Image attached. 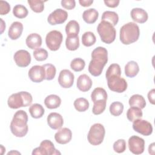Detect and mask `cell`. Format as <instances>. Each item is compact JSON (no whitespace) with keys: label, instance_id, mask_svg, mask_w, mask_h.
<instances>
[{"label":"cell","instance_id":"cell-32","mask_svg":"<svg viewBox=\"0 0 155 155\" xmlns=\"http://www.w3.org/2000/svg\"><path fill=\"white\" fill-rule=\"evenodd\" d=\"M74 107L79 112H84L89 108V102L85 98L79 97L76 99L74 102Z\"/></svg>","mask_w":155,"mask_h":155},{"label":"cell","instance_id":"cell-38","mask_svg":"<svg viewBox=\"0 0 155 155\" xmlns=\"http://www.w3.org/2000/svg\"><path fill=\"white\" fill-rule=\"evenodd\" d=\"M85 66V62L84 59L80 58H74L71 61L70 67L74 71L79 72L82 71Z\"/></svg>","mask_w":155,"mask_h":155},{"label":"cell","instance_id":"cell-37","mask_svg":"<svg viewBox=\"0 0 155 155\" xmlns=\"http://www.w3.org/2000/svg\"><path fill=\"white\" fill-rule=\"evenodd\" d=\"M42 66L45 69V79L48 81L52 80L55 77L56 73V69L55 66L51 64H46L43 65Z\"/></svg>","mask_w":155,"mask_h":155},{"label":"cell","instance_id":"cell-28","mask_svg":"<svg viewBox=\"0 0 155 155\" xmlns=\"http://www.w3.org/2000/svg\"><path fill=\"white\" fill-rule=\"evenodd\" d=\"M143 116L142 109L136 107H131L127 111V117L130 122H133L134 120L141 119Z\"/></svg>","mask_w":155,"mask_h":155},{"label":"cell","instance_id":"cell-40","mask_svg":"<svg viewBox=\"0 0 155 155\" xmlns=\"http://www.w3.org/2000/svg\"><path fill=\"white\" fill-rule=\"evenodd\" d=\"M107 101H101L94 102L92 112L95 115H99L102 113L106 108Z\"/></svg>","mask_w":155,"mask_h":155},{"label":"cell","instance_id":"cell-1","mask_svg":"<svg viewBox=\"0 0 155 155\" xmlns=\"http://www.w3.org/2000/svg\"><path fill=\"white\" fill-rule=\"evenodd\" d=\"M107 62V50L103 47H96L91 53V60L88 65L89 73L93 76H100Z\"/></svg>","mask_w":155,"mask_h":155},{"label":"cell","instance_id":"cell-29","mask_svg":"<svg viewBox=\"0 0 155 155\" xmlns=\"http://www.w3.org/2000/svg\"><path fill=\"white\" fill-rule=\"evenodd\" d=\"M31 116L35 119H39L44 114V108L39 104H34L31 105L28 109Z\"/></svg>","mask_w":155,"mask_h":155},{"label":"cell","instance_id":"cell-44","mask_svg":"<svg viewBox=\"0 0 155 155\" xmlns=\"http://www.w3.org/2000/svg\"><path fill=\"white\" fill-rule=\"evenodd\" d=\"M61 3L62 7L67 10H72L76 6V2L74 0H62Z\"/></svg>","mask_w":155,"mask_h":155},{"label":"cell","instance_id":"cell-2","mask_svg":"<svg viewBox=\"0 0 155 155\" xmlns=\"http://www.w3.org/2000/svg\"><path fill=\"white\" fill-rule=\"evenodd\" d=\"M28 115L24 110L17 111L10 123V130L12 134L18 137H24L28 133Z\"/></svg>","mask_w":155,"mask_h":155},{"label":"cell","instance_id":"cell-14","mask_svg":"<svg viewBox=\"0 0 155 155\" xmlns=\"http://www.w3.org/2000/svg\"><path fill=\"white\" fill-rule=\"evenodd\" d=\"M16 64L19 67H26L31 62V55L29 52L25 50L17 51L13 56Z\"/></svg>","mask_w":155,"mask_h":155},{"label":"cell","instance_id":"cell-21","mask_svg":"<svg viewBox=\"0 0 155 155\" xmlns=\"http://www.w3.org/2000/svg\"><path fill=\"white\" fill-rule=\"evenodd\" d=\"M25 43L30 49H36L42 45V38L38 33H31L26 38Z\"/></svg>","mask_w":155,"mask_h":155},{"label":"cell","instance_id":"cell-34","mask_svg":"<svg viewBox=\"0 0 155 155\" xmlns=\"http://www.w3.org/2000/svg\"><path fill=\"white\" fill-rule=\"evenodd\" d=\"M13 15L19 19H23L27 17L28 12L27 8L23 5H16L13 8Z\"/></svg>","mask_w":155,"mask_h":155},{"label":"cell","instance_id":"cell-49","mask_svg":"<svg viewBox=\"0 0 155 155\" xmlns=\"http://www.w3.org/2000/svg\"><path fill=\"white\" fill-rule=\"evenodd\" d=\"M1 19V33H3V31H4V30H5V24L4 23V21L2 20V19Z\"/></svg>","mask_w":155,"mask_h":155},{"label":"cell","instance_id":"cell-17","mask_svg":"<svg viewBox=\"0 0 155 155\" xmlns=\"http://www.w3.org/2000/svg\"><path fill=\"white\" fill-rule=\"evenodd\" d=\"M71 131L68 128L59 129L54 134V139L59 144H66L71 140Z\"/></svg>","mask_w":155,"mask_h":155},{"label":"cell","instance_id":"cell-35","mask_svg":"<svg viewBox=\"0 0 155 155\" xmlns=\"http://www.w3.org/2000/svg\"><path fill=\"white\" fill-rule=\"evenodd\" d=\"M46 1L39 0H28L27 2L32 11L35 13H41L44 9V2Z\"/></svg>","mask_w":155,"mask_h":155},{"label":"cell","instance_id":"cell-8","mask_svg":"<svg viewBox=\"0 0 155 155\" xmlns=\"http://www.w3.org/2000/svg\"><path fill=\"white\" fill-rule=\"evenodd\" d=\"M62 39V34L59 31L52 30L47 34L45 43L51 51H57L61 47Z\"/></svg>","mask_w":155,"mask_h":155},{"label":"cell","instance_id":"cell-39","mask_svg":"<svg viewBox=\"0 0 155 155\" xmlns=\"http://www.w3.org/2000/svg\"><path fill=\"white\" fill-rule=\"evenodd\" d=\"M35 59L38 61H43L47 59L48 52L47 51L42 48H38L35 49L33 53Z\"/></svg>","mask_w":155,"mask_h":155},{"label":"cell","instance_id":"cell-12","mask_svg":"<svg viewBox=\"0 0 155 155\" xmlns=\"http://www.w3.org/2000/svg\"><path fill=\"white\" fill-rule=\"evenodd\" d=\"M67 18L68 13L65 10L62 8H57L48 15L47 21L50 25H54L64 23Z\"/></svg>","mask_w":155,"mask_h":155},{"label":"cell","instance_id":"cell-46","mask_svg":"<svg viewBox=\"0 0 155 155\" xmlns=\"http://www.w3.org/2000/svg\"><path fill=\"white\" fill-rule=\"evenodd\" d=\"M148 99L151 104L154 105V104H155V90L154 88L148 92Z\"/></svg>","mask_w":155,"mask_h":155},{"label":"cell","instance_id":"cell-30","mask_svg":"<svg viewBox=\"0 0 155 155\" xmlns=\"http://www.w3.org/2000/svg\"><path fill=\"white\" fill-rule=\"evenodd\" d=\"M101 19V21L108 22L113 26H115L117 25L119 21V16L118 15L114 12L105 11L103 13Z\"/></svg>","mask_w":155,"mask_h":155},{"label":"cell","instance_id":"cell-16","mask_svg":"<svg viewBox=\"0 0 155 155\" xmlns=\"http://www.w3.org/2000/svg\"><path fill=\"white\" fill-rule=\"evenodd\" d=\"M48 126L53 130L60 129L64 124V119L62 116L56 112L50 113L47 118Z\"/></svg>","mask_w":155,"mask_h":155},{"label":"cell","instance_id":"cell-42","mask_svg":"<svg viewBox=\"0 0 155 155\" xmlns=\"http://www.w3.org/2000/svg\"><path fill=\"white\" fill-rule=\"evenodd\" d=\"M121 74V69L120 67L117 64H111L109 67L108 68L106 73H105V77H107L108 76H110L111 74Z\"/></svg>","mask_w":155,"mask_h":155},{"label":"cell","instance_id":"cell-4","mask_svg":"<svg viewBox=\"0 0 155 155\" xmlns=\"http://www.w3.org/2000/svg\"><path fill=\"white\" fill-rule=\"evenodd\" d=\"M32 96L27 91H20L12 94L7 100L8 106L12 109L25 107L31 104Z\"/></svg>","mask_w":155,"mask_h":155},{"label":"cell","instance_id":"cell-24","mask_svg":"<svg viewBox=\"0 0 155 155\" xmlns=\"http://www.w3.org/2000/svg\"><path fill=\"white\" fill-rule=\"evenodd\" d=\"M79 30V24L75 20L70 21L65 26V33L68 37L78 36Z\"/></svg>","mask_w":155,"mask_h":155},{"label":"cell","instance_id":"cell-22","mask_svg":"<svg viewBox=\"0 0 155 155\" xmlns=\"http://www.w3.org/2000/svg\"><path fill=\"white\" fill-rule=\"evenodd\" d=\"M61 98L56 94L48 95L44 99V104L49 109L57 108L61 105Z\"/></svg>","mask_w":155,"mask_h":155},{"label":"cell","instance_id":"cell-6","mask_svg":"<svg viewBox=\"0 0 155 155\" xmlns=\"http://www.w3.org/2000/svg\"><path fill=\"white\" fill-rule=\"evenodd\" d=\"M105 134V128L99 123L93 124L90 128L87 135L88 142L92 145H99L104 140Z\"/></svg>","mask_w":155,"mask_h":155},{"label":"cell","instance_id":"cell-5","mask_svg":"<svg viewBox=\"0 0 155 155\" xmlns=\"http://www.w3.org/2000/svg\"><path fill=\"white\" fill-rule=\"evenodd\" d=\"M97 31L103 42L110 44L115 40L116 35V30L114 26L108 22L101 21L97 25Z\"/></svg>","mask_w":155,"mask_h":155},{"label":"cell","instance_id":"cell-31","mask_svg":"<svg viewBox=\"0 0 155 155\" xmlns=\"http://www.w3.org/2000/svg\"><path fill=\"white\" fill-rule=\"evenodd\" d=\"M65 46L68 50H76L79 47V36H67L65 39Z\"/></svg>","mask_w":155,"mask_h":155},{"label":"cell","instance_id":"cell-3","mask_svg":"<svg viewBox=\"0 0 155 155\" xmlns=\"http://www.w3.org/2000/svg\"><path fill=\"white\" fill-rule=\"evenodd\" d=\"M139 35V27L133 22L124 24L120 29V41L124 45H129L135 42L138 40Z\"/></svg>","mask_w":155,"mask_h":155},{"label":"cell","instance_id":"cell-48","mask_svg":"<svg viewBox=\"0 0 155 155\" xmlns=\"http://www.w3.org/2000/svg\"><path fill=\"white\" fill-rule=\"evenodd\" d=\"M148 152L150 154L153 155L154 154V143L153 142L148 147Z\"/></svg>","mask_w":155,"mask_h":155},{"label":"cell","instance_id":"cell-11","mask_svg":"<svg viewBox=\"0 0 155 155\" xmlns=\"http://www.w3.org/2000/svg\"><path fill=\"white\" fill-rule=\"evenodd\" d=\"M133 130L143 136H150L153 133V126L150 122L141 119L134 120L133 122Z\"/></svg>","mask_w":155,"mask_h":155},{"label":"cell","instance_id":"cell-10","mask_svg":"<svg viewBox=\"0 0 155 155\" xmlns=\"http://www.w3.org/2000/svg\"><path fill=\"white\" fill-rule=\"evenodd\" d=\"M128 148L130 151L134 154H140L145 150V140L137 136H132L128 139Z\"/></svg>","mask_w":155,"mask_h":155},{"label":"cell","instance_id":"cell-7","mask_svg":"<svg viewBox=\"0 0 155 155\" xmlns=\"http://www.w3.org/2000/svg\"><path fill=\"white\" fill-rule=\"evenodd\" d=\"M121 74H111L106 77L108 88L114 92L121 93L124 92L127 88V82L122 78Z\"/></svg>","mask_w":155,"mask_h":155},{"label":"cell","instance_id":"cell-23","mask_svg":"<svg viewBox=\"0 0 155 155\" xmlns=\"http://www.w3.org/2000/svg\"><path fill=\"white\" fill-rule=\"evenodd\" d=\"M99 16V13L95 8H89L85 10L82 14L84 21L89 24L94 23Z\"/></svg>","mask_w":155,"mask_h":155},{"label":"cell","instance_id":"cell-19","mask_svg":"<svg viewBox=\"0 0 155 155\" xmlns=\"http://www.w3.org/2000/svg\"><path fill=\"white\" fill-rule=\"evenodd\" d=\"M132 19L139 24L145 23L148 18L147 12L141 8H134L130 13Z\"/></svg>","mask_w":155,"mask_h":155},{"label":"cell","instance_id":"cell-50","mask_svg":"<svg viewBox=\"0 0 155 155\" xmlns=\"http://www.w3.org/2000/svg\"><path fill=\"white\" fill-rule=\"evenodd\" d=\"M21 154V153H19V152H18V151H14V150H12V151H9L8 153H7V154L8 155V154Z\"/></svg>","mask_w":155,"mask_h":155},{"label":"cell","instance_id":"cell-43","mask_svg":"<svg viewBox=\"0 0 155 155\" xmlns=\"http://www.w3.org/2000/svg\"><path fill=\"white\" fill-rule=\"evenodd\" d=\"M10 10V4L4 1H0V15H5Z\"/></svg>","mask_w":155,"mask_h":155},{"label":"cell","instance_id":"cell-41","mask_svg":"<svg viewBox=\"0 0 155 155\" xmlns=\"http://www.w3.org/2000/svg\"><path fill=\"white\" fill-rule=\"evenodd\" d=\"M126 142L124 139H118L113 143V150L117 153H122L126 150Z\"/></svg>","mask_w":155,"mask_h":155},{"label":"cell","instance_id":"cell-26","mask_svg":"<svg viewBox=\"0 0 155 155\" xmlns=\"http://www.w3.org/2000/svg\"><path fill=\"white\" fill-rule=\"evenodd\" d=\"M128 104L130 107H136L143 109L146 105V101L142 95L136 94L130 97L128 101Z\"/></svg>","mask_w":155,"mask_h":155},{"label":"cell","instance_id":"cell-13","mask_svg":"<svg viewBox=\"0 0 155 155\" xmlns=\"http://www.w3.org/2000/svg\"><path fill=\"white\" fill-rule=\"evenodd\" d=\"M74 80V76L69 70L64 69L60 71L58 76V82L62 88H70L73 85Z\"/></svg>","mask_w":155,"mask_h":155},{"label":"cell","instance_id":"cell-15","mask_svg":"<svg viewBox=\"0 0 155 155\" xmlns=\"http://www.w3.org/2000/svg\"><path fill=\"white\" fill-rule=\"evenodd\" d=\"M28 75L32 82L36 83L41 82L45 79V69L42 65H34L29 70Z\"/></svg>","mask_w":155,"mask_h":155},{"label":"cell","instance_id":"cell-45","mask_svg":"<svg viewBox=\"0 0 155 155\" xmlns=\"http://www.w3.org/2000/svg\"><path fill=\"white\" fill-rule=\"evenodd\" d=\"M104 2L107 7L110 8H115L117 7L120 2L119 0H110V1L105 0Z\"/></svg>","mask_w":155,"mask_h":155},{"label":"cell","instance_id":"cell-9","mask_svg":"<svg viewBox=\"0 0 155 155\" xmlns=\"http://www.w3.org/2000/svg\"><path fill=\"white\" fill-rule=\"evenodd\" d=\"M32 154H41V155H55L61 154V153L54 148V144L50 140H42L39 147L35 148L33 151Z\"/></svg>","mask_w":155,"mask_h":155},{"label":"cell","instance_id":"cell-25","mask_svg":"<svg viewBox=\"0 0 155 155\" xmlns=\"http://www.w3.org/2000/svg\"><path fill=\"white\" fill-rule=\"evenodd\" d=\"M139 71V67L136 61H129L125 66V74L128 78H134Z\"/></svg>","mask_w":155,"mask_h":155},{"label":"cell","instance_id":"cell-33","mask_svg":"<svg viewBox=\"0 0 155 155\" xmlns=\"http://www.w3.org/2000/svg\"><path fill=\"white\" fill-rule=\"evenodd\" d=\"M96 38L91 31H86L82 36V43L85 47H90L95 44Z\"/></svg>","mask_w":155,"mask_h":155},{"label":"cell","instance_id":"cell-47","mask_svg":"<svg viewBox=\"0 0 155 155\" xmlns=\"http://www.w3.org/2000/svg\"><path fill=\"white\" fill-rule=\"evenodd\" d=\"M79 2L81 6L87 7L90 6L93 4V0H79Z\"/></svg>","mask_w":155,"mask_h":155},{"label":"cell","instance_id":"cell-20","mask_svg":"<svg viewBox=\"0 0 155 155\" xmlns=\"http://www.w3.org/2000/svg\"><path fill=\"white\" fill-rule=\"evenodd\" d=\"M23 28V25L21 22L18 21L13 22L8 31V36L10 39L12 40L18 39L22 35Z\"/></svg>","mask_w":155,"mask_h":155},{"label":"cell","instance_id":"cell-18","mask_svg":"<svg viewBox=\"0 0 155 155\" xmlns=\"http://www.w3.org/2000/svg\"><path fill=\"white\" fill-rule=\"evenodd\" d=\"M93 85V82L90 78L85 74H83L80 75L77 80L76 85L78 88L82 91V92H86L90 90Z\"/></svg>","mask_w":155,"mask_h":155},{"label":"cell","instance_id":"cell-27","mask_svg":"<svg viewBox=\"0 0 155 155\" xmlns=\"http://www.w3.org/2000/svg\"><path fill=\"white\" fill-rule=\"evenodd\" d=\"M91 99L94 102L107 100V93L105 89L101 87H97L93 90L91 94Z\"/></svg>","mask_w":155,"mask_h":155},{"label":"cell","instance_id":"cell-36","mask_svg":"<svg viewBox=\"0 0 155 155\" xmlns=\"http://www.w3.org/2000/svg\"><path fill=\"white\" fill-rule=\"evenodd\" d=\"M110 113L114 116H120L124 110V105L120 102H113L109 108Z\"/></svg>","mask_w":155,"mask_h":155}]
</instances>
